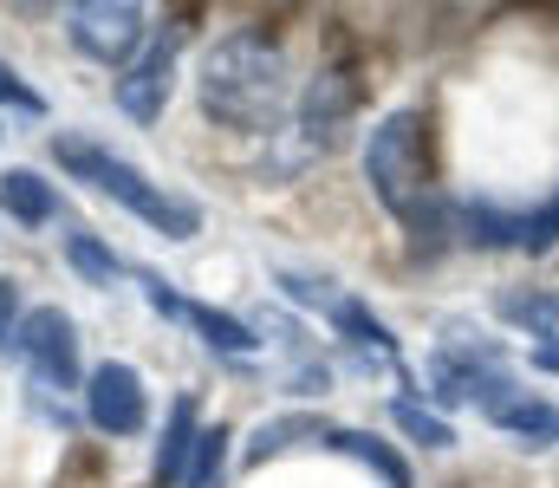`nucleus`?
<instances>
[{
    "instance_id": "f257e3e1",
    "label": "nucleus",
    "mask_w": 559,
    "mask_h": 488,
    "mask_svg": "<svg viewBox=\"0 0 559 488\" xmlns=\"http://www.w3.org/2000/svg\"><path fill=\"white\" fill-rule=\"evenodd\" d=\"M195 98L215 124L228 131H248V138H267L280 131L293 92H286V52L274 39H261L254 26L248 33H228L202 52V72H195Z\"/></svg>"
},
{
    "instance_id": "f03ea898",
    "label": "nucleus",
    "mask_w": 559,
    "mask_h": 488,
    "mask_svg": "<svg viewBox=\"0 0 559 488\" xmlns=\"http://www.w3.org/2000/svg\"><path fill=\"white\" fill-rule=\"evenodd\" d=\"M52 157H59V169H66V176L92 182L98 195H111L118 209H131L138 222H150L163 241H195V235H202V209H195L189 195H169L163 182H150L138 163H124L118 151H105L98 138L59 131V138H52Z\"/></svg>"
},
{
    "instance_id": "7ed1b4c3",
    "label": "nucleus",
    "mask_w": 559,
    "mask_h": 488,
    "mask_svg": "<svg viewBox=\"0 0 559 488\" xmlns=\"http://www.w3.org/2000/svg\"><path fill=\"white\" fill-rule=\"evenodd\" d=\"M365 182H371V195L397 222L436 189V118L423 105L384 111L371 124V138H365Z\"/></svg>"
},
{
    "instance_id": "20e7f679",
    "label": "nucleus",
    "mask_w": 559,
    "mask_h": 488,
    "mask_svg": "<svg viewBox=\"0 0 559 488\" xmlns=\"http://www.w3.org/2000/svg\"><path fill=\"white\" fill-rule=\"evenodd\" d=\"M66 33L98 66H138V46L150 26H143V7H131V0H79V7H66Z\"/></svg>"
},
{
    "instance_id": "39448f33",
    "label": "nucleus",
    "mask_w": 559,
    "mask_h": 488,
    "mask_svg": "<svg viewBox=\"0 0 559 488\" xmlns=\"http://www.w3.org/2000/svg\"><path fill=\"white\" fill-rule=\"evenodd\" d=\"M13 352L33 365V378H39L46 391H72V384H79V332H72V320H66L59 307L20 313V325H13Z\"/></svg>"
},
{
    "instance_id": "423d86ee",
    "label": "nucleus",
    "mask_w": 559,
    "mask_h": 488,
    "mask_svg": "<svg viewBox=\"0 0 559 488\" xmlns=\"http://www.w3.org/2000/svg\"><path fill=\"white\" fill-rule=\"evenodd\" d=\"M85 417H92L98 437H143V424H150V391H143L138 365L105 358V365L85 378Z\"/></svg>"
},
{
    "instance_id": "0eeeda50",
    "label": "nucleus",
    "mask_w": 559,
    "mask_h": 488,
    "mask_svg": "<svg viewBox=\"0 0 559 488\" xmlns=\"http://www.w3.org/2000/svg\"><path fill=\"white\" fill-rule=\"evenodd\" d=\"M176 46H182V26H169L163 39H150V52L111 85V98H118V111L131 124H163L169 92H176Z\"/></svg>"
},
{
    "instance_id": "6e6552de",
    "label": "nucleus",
    "mask_w": 559,
    "mask_h": 488,
    "mask_svg": "<svg viewBox=\"0 0 559 488\" xmlns=\"http://www.w3.org/2000/svg\"><path fill=\"white\" fill-rule=\"evenodd\" d=\"M202 410H195V397L182 391L176 404H169V417H163V437H156V463H150V488H176L189 483V463H195V443H202Z\"/></svg>"
},
{
    "instance_id": "1a4fd4ad",
    "label": "nucleus",
    "mask_w": 559,
    "mask_h": 488,
    "mask_svg": "<svg viewBox=\"0 0 559 488\" xmlns=\"http://www.w3.org/2000/svg\"><path fill=\"white\" fill-rule=\"evenodd\" d=\"M397 228H404V261H411V267H436L449 248H462V241H455V209H449L442 189H429Z\"/></svg>"
},
{
    "instance_id": "9d476101",
    "label": "nucleus",
    "mask_w": 559,
    "mask_h": 488,
    "mask_svg": "<svg viewBox=\"0 0 559 488\" xmlns=\"http://www.w3.org/2000/svg\"><path fill=\"white\" fill-rule=\"evenodd\" d=\"M325 437H332V424H325V417H312V410H286V417H267V424H254V437H248L241 463L254 469V463L293 456V450H306V443H325Z\"/></svg>"
},
{
    "instance_id": "9b49d317",
    "label": "nucleus",
    "mask_w": 559,
    "mask_h": 488,
    "mask_svg": "<svg viewBox=\"0 0 559 488\" xmlns=\"http://www.w3.org/2000/svg\"><path fill=\"white\" fill-rule=\"evenodd\" d=\"M521 222H527V215H514V209H501V202H462V209H455V241L475 248V254L521 248Z\"/></svg>"
},
{
    "instance_id": "f8f14e48",
    "label": "nucleus",
    "mask_w": 559,
    "mask_h": 488,
    "mask_svg": "<svg viewBox=\"0 0 559 488\" xmlns=\"http://www.w3.org/2000/svg\"><path fill=\"white\" fill-rule=\"evenodd\" d=\"M501 437H514L521 450H559V404L554 397H534V391H521L508 410H495L488 417Z\"/></svg>"
},
{
    "instance_id": "ddd939ff",
    "label": "nucleus",
    "mask_w": 559,
    "mask_h": 488,
    "mask_svg": "<svg viewBox=\"0 0 559 488\" xmlns=\"http://www.w3.org/2000/svg\"><path fill=\"white\" fill-rule=\"evenodd\" d=\"M325 450H338V456H352L358 469H371L384 488H417V476H411V463L384 443V437H371V430H338L332 424V437H325Z\"/></svg>"
},
{
    "instance_id": "4468645a",
    "label": "nucleus",
    "mask_w": 559,
    "mask_h": 488,
    "mask_svg": "<svg viewBox=\"0 0 559 488\" xmlns=\"http://www.w3.org/2000/svg\"><path fill=\"white\" fill-rule=\"evenodd\" d=\"M495 320L527 332V338H547V332H559V287H501Z\"/></svg>"
},
{
    "instance_id": "2eb2a0df",
    "label": "nucleus",
    "mask_w": 559,
    "mask_h": 488,
    "mask_svg": "<svg viewBox=\"0 0 559 488\" xmlns=\"http://www.w3.org/2000/svg\"><path fill=\"white\" fill-rule=\"evenodd\" d=\"M0 209L20 222V228H46L59 215V195L39 169H0Z\"/></svg>"
},
{
    "instance_id": "dca6fc26",
    "label": "nucleus",
    "mask_w": 559,
    "mask_h": 488,
    "mask_svg": "<svg viewBox=\"0 0 559 488\" xmlns=\"http://www.w3.org/2000/svg\"><path fill=\"white\" fill-rule=\"evenodd\" d=\"M332 320V332L345 338V345H358V352H371V358H384V365H397V332L378 320L365 300H352V294H338V307L325 313Z\"/></svg>"
},
{
    "instance_id": "f3484780",
    "label": "nucleus",
    "mask_w": 559,
    "mask_h": 488,
    "mask_svg": "<svg viewBox=\"0 0 559 488\" xmlns=\"http://www.w3.org/2000/svg\"><path fill=\"white\" fill-rule=\"evenodd\" d=\"M189 325H195L215 352H254V345H261V332L248 320H235V313H222V307H202V300H189Z\"/></svg>"
},
{
    "instance_id": "a211bd4d",
    "label": "nucleus",
    "mask_w": 559,
    "mask_h": 488,
    "mask_svg": "<svg viewBox=\"0 0 559 488\" xmlns=\"http://www.w3.org/2000/svg\"><path fill=\"white\" fill-rule=\"evenodd\" d=\"M66 261H72V274L92 281V287H118V281H124V261H118L98 235H66Z\"/></svg>"
},
{
    "instance_id": "6ab92c4d",
    "label": "nucleus",
    "mask_w": 559,
    "mask_h": 488,
    "mask_svg": "<svg viewBox=\"0 0 559 488\" xmlns=\"http://www.w3.org/2000/svg\"><path fill=\"white\" fill-rule=\"evenodd\" d=\"M105 483H111V450H105V443H72V450L59 456L52 488H105Z\"/></svg>"
},
{
    "instance_id": "aec40b11",
    "label": "nucleus",
    "mask_w": 559,
    "mask_h": 488,
    "mask_svg": "<svg viewBox=\"0 0 559 488\" xmlns=\"http://www.w3.org/2000/svg\"><path fill=\"white\" fill-rule=\"evenodd\" d=\"M397 430L411 437V443H423V450H449L455 443V424L442 417V410H429V404H417V397H397Z\"/></svg>"
},
{
    "instance_id": "412c9836",
    "label": "nucleus",
    "mask_w": 559,
    "mask_h": 488,
    "mask_svg": "<svg viewBox=\"0 0 559 488\" xmlns=\"http://www.w3.org/2000/svg\"><path fill=\"white\" fill-rule=\"evenodd\" d=\"M228 424H209L202 430V443H195V463H189V483L182 488H222L228 483Z\"/></svg>"
},
{
    "instance_id": "4be33fe9",
    "label": "nucleus",
    "mask_w": 559,
    "mask_h": 488,
    "mask_svg": "<svg viewBox=\"0 0 559 488\" xmlns=\"http://www.w3.org/2000/svg\"><path fill=\"white\" fill-rule=\"evenodd\" d=\"M554 248H559V189L540 209H527V222H521V254H554Z\"/></svg>"
},
{
    "instance_id": "5701e85b",
    "label": "nucleus",
    "mask_w": 559,
    "mask_h": 488,
    "mask_svg": "<svg viewBox=\"0 0 559 488\" xmlns=\"http://www.w3.org/2000/svg\"><path fill=\"white\" fill-rule=\"evenodd\" d=\"M7 105H13L20 118H46V98H39V92H33V85L0 59V111H7Z\"/></svg>"
},
{
    "instance_id": "b1692460",
    "label": "nucleus",
    "mask_w": 559,
    "mask_h": 488,
    "mask_svg": "<svg viewBox=\"0 0 559 488\" xmlns=\"http://www.w3.org/2000/svg\"><path fill=\"white\" fill-rule=\"evenodd\" d=\"M138 287H143V300H150L163 320H189V300H182V294H176V287L156 274V267H138Z\"/></svg>"
},
{
    "instance_id": "393cba45",
    "label": "nucleus",
    "mask_w": 559,
    "mask_h": 488,
    "mask_svg": "<svg viewBox=\"0 0 559 488\" xmlns=\"http://www.w3.org/2000/svg\"><path fill=\"white\" fill-rule=\"evenodd\" d=\"M274 281L286 287V300H299V307H325V313L338 307V300H332V281H312V274H293V267H280Z\"/></svg>"
},
{
    "instance_id": "a878e982",
    "label": "nucleus",
    "mask_w": 559,
    "mask_h": 488,
    "mask_svg": "<svg viewBox=\"0 0 559 488\" xmlns=\"http://www.w3.org/2000/svg\"><path fill=\"white\" fill-rule=\"evenodd\" d=\"M13 325H20V287H13V281H0V345L13 338Z\"/></svg>"
},
{
    "instance_id": "bb28decb",
    "label": "nucleus",
    "mask_w": 559,
    "mask_h": 488,
    "mask_svg": "<svg viewBox=\"0 0 559 488\" xmlns=\"http://www.w3.org/2000/svg\"><path fill=\"white\" fill-rule=\"evenodd\" d=\"M325 384H332L325 365H299V371H293V391H325Z\"/></svg>"
},
{
    "instance_id": "cd10ccee",
    "label": "nucleus",
    "mask_w": 559,
    "mask_h": 488,
    "mask_svg": "<svg viewBox=\"0 0 559 488\" xmlns=\"http://www.w3.org/2000/svg\"><path fill=\"white\" fill-rule=\"evenodd\" d=\"M534 365H540V371H559V332H547V338L534 345Z\"/></svg>"
}]
</instances>
